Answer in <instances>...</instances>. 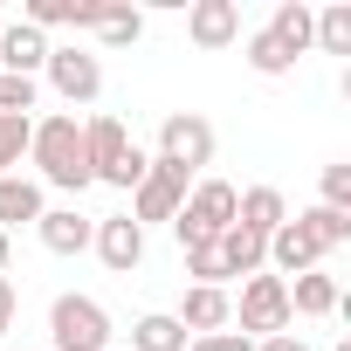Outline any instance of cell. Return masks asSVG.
<instances>
[{"label":"cell","instance_id":"6da1fadb","mask_svg":"<svg viewBox=\"0 0 351 351\" xmlns=\"http://www.w3.org/2000/svg\"><path fill=\"white\" fill-rule=\"evenodd\" d=\"M28 152L42 165V180L62 186V193H83L90 186V152H83V124L76 117H42L28 131Z\"/></svg>","mask_w":351,"mask_h":351},{"label":"cell","instance_id":"7a4b0ae2","mask_svg":"<svg viewBox=\"0 0 351 351\" xmlns=\"http://www.w3.org/2000/svg\"><path fill=\"white\" fill-rule=\"evenodd\" d=\"M83 152H90V180H104V186H124V193L145 180V165H152V158L138 152V138L124 131V117H110V110L83 124Z\"/></svg>","mask_w":351,"mask_h":351},{"label":"cell","instance_id":"3957f363","mask_svg":"<svg viewBox=\"0 0 351 351\" xmlns=\"http://www.w3.org/2000/svg\"><path fill=\"white\" fill-rule=\"evenodd\" d=\"M234 228V186L228 180H200L186 193V207L172 214V234H180V248H207Z\"/></svg>","mask_w":351,"mask_h":351},{"label":"cell","instance_id":"277c9868","mask_svg":"<svg viewBox=\"0 0 351 351\" xmlns=\"http://www.w3.org/2000/svg\"><path fill=\"white\" fill-rule=\"evenodd\" d=\"M49 337H56V351H104L110 344V317L90 296H56L49 303Z\"/></svg>","mask_w":351,"mask_h":351},{"label":"cell","instance_id":"5b68a950","mask_svg":"<svg viewBox=\"0 0 351 351\" xmlns=\"http://www.w3.org/2000/svg\"><path fill=\"white\" fill-rule=\"evenodd\" d=\"M180 207H186V172L165 165V158H152L145 180L131 186V221H138V228H145V221H172Z\"/></svg>","mask_w":351,"mask_h":351},{"label":"cell","instance_id":"8992f818","mask_svg":"<svg viewBox=\"0 0 351 351\" xmlns=\"http://www.w3.org/2000/svg\"><path fill=\"white\" fill-rule=\"evenodd\" d=\"M158 158L180 165V172H200V165L214 158V124L193 117V110H172V117L158 124Z\"/></svg>","mask_w":351,"mask_h":351},{"label":"cell","instance_id":"52a82bcc","mask_svg":"<svg viewBox=\"0 0 351 351\" xmlns=\"http://www.w3.org/2000/svg\"><path fill=\"white\" fill-rule=\"evenodd\" d=\"M241 330H262V337L289 330V282L282 276H248L241 282Z\"/></svg>","mask_w":351,"mask_h":351},{"label":"cell","instance_id":"ba28073f","mask_svg":"<svg viewBox=\"0 0 351 351\" xmlns=\"http://www.w3.org/2000/svg\"><path fill=\"white\" fill-rule=\"evenodd\" d=\"M42 69H49L56 97H69V104H90V97L104 90V69H97V56H90V49H76V42H69V49H49V62H42Z\"/></svg>","mask_w":351,"mask_h":351},{"label":"cell","instance_id":"9c48e42d","mask_svg":"<svg viewBox=\"0 0 351 351\" xmlns=\"http://www.w3.org/2000/svg\"><path fill=\"white\" fill-rule=\"evenodd\" d=\"M97 255H104V269H117V276H131L138 262H145V228L131 221V214H110V221H97Z\"/></svg>","mask_w":351,"mask_h":351},{"label":"cell","instance_id":"30bf717a","mask_svg":"<svg viewBox=\"0 0 351 351\" xmlns=\"http://www.w3.org/2000/svg\"><path fill=\"white\" fill-rule=\"evenodd\" d=\"M186 35H193L200 49H228V42L241 35V8H234V0H200V8L186 14Z\"/></svg>","mask_w":351,"mask_h":351},{"label":"cell","instance_id":"8fae6325","mask_svg":"<svg viewBox=\"0 0 351 351\" xmlns=\"http://www.w3.org/2000/svg\"><path fill=\"white\" fill-rule=\"evenodd\" d=\"M35 228H42V248H49V255H83V248H90V234H97L76 207H42V221H35Z\"/></svg>","mask_w":351,"mask_h":351},{"label":"cell","instance_id":"7c38bea8","mask_svg":"<svg viewBox=\"0 0 351 351\" xmlns=\"http://www.w3.org/2000/svg\"><path fill=\"white\" fill-rule=\"evenodd\" d=\"M0 62H8V76H35L42 62H49V35L42 28H0Z\"/></svg>","mask_w":351,"mask_h":351},{"label":"cell","instance_id":"4fadbf2b","mask_svg":"<svg viewBox=\"0 0 351 351\" xmlns=\"http://www.w3.org/2000/svg\"><path fill=\"white\" fill-rule=\"evenodd\" d=\"M234 221H241V228H255V234L269 241V234L289 221V207H282V193H276V186H248V193H234Z\"/></svg>","mask_w":351,"mask_h":351},{"label":"cell","instance_id":"5bb4252c","mask_svg":"<svg viewBox=\"0 0 351 351\" xmlns=\"http://www.w3.org/2000/svg\"><path fill=\"white\" fill-rule=\"evenodd\" d=\"M214 248H221L228 276H262V262H269V241H262L255 228H241V221H234V228H228V234H221Z\"/></svg>","mask_w":351,"mask_h":351},{"label":"cell","instance_id":"9a60e30c","mask_svg":"<svg viewBox=\"0 0 351 351\" xmlns=\"http://www.w3.org/2000/svg\"><path fill=\"white\" fill-rule=\"evenodd\" d=\"M269 262H276V276H303V269H317V241H310L296 221H282V228L269 234Z\"/></svg>","mask_w":351,"mask_h":351},{"label":"cell","instance_id":"2e32d148","mask_svg":"<svg viewBox=\"0 0 351 351\" xmlns=\"http://www.w3.org/2000/svg\"><path fill=\"white\" fill-rule=\"evenodd\" d=\"M104 0H35L28 8V28H97Z\"/></svg>","mask_w":351,"mask_h":351},{"label":"cell","instance_id":"e0dca14e","mask_svg":"<svg viewBox=\"0 0 351 351\" xmlns=\"http://www.w3.org/2000/svg\"><path fill=\"white\" fill-rule=\"evenodd\" d=\"M131 351H186V324H180V317H165V310H152V317H138Z\"/></svg>","mask_w":351,"mask_h":351},{"label":"cell","instance_id":"ac0fdd59","mask_svg":"<svg viewBox=\"0 0 351 351\" xmlns=\"http://www.w3.org/2000/svg\"><path fill=\"white\" fill-rule=\"evenodd\" d=\"M269 35H276L289 56H303V49H310V35H317V14L303 8V0H282V8H276V21H269Z\"/></svg>","mask_w":351,"mask_h":351},{"label":"cell","instance_id":"d6986e66","mask_svg":"<svg viewBox=\"0 0 351 351\" xmlns=\"http://www.w3.org/2000/svg\"><path fill=\"white\" fill-rule=\"evenodd\" d=\"M289 310H303V317H330V310H337V282H330L324 269H303L296 289H289Z\"/></svg>","mask_w":351,"mask_h":351},{"label":"cell","instance_id":"ffe728a7","mask_svg":"<svg viewBox=\"0 0 351 351\" xmlns=\"http://www.w3.org/2000/svg\"><path fill=\"white\" fill-rule=\"evenodd\" d=\"M180 324H186V330H200V337H207V330H221V324H228V289H200V282H193V289H186Z\"/></svg>","mask_w":351,"mask_h":351},{"label":"cell","instance_id":"44dd1931","mask_svg":"<svg viewBox=\"0 0 351 351\" xmlns=\"http://www.w3.org/2000/svg\"><path fill=\"white\" fill-rule=\"evenodd\" d=\"M14 221H42V186L35 180H0V234Z\"/></svg>","mask_w":351,"mask_h":351},{"label":"cell","instance_id":"7402d4cb","mask_svg":"<svg viewBox=\"0 0 351 351\" xmlns=\"http://www.w3.org/2000/svg\"><path fill=\"white\" fill-rule=\"evenodd\" d=\"M296 228L317 241V255L324 248H344L351 241V214H337V207H310V214H296Z\"/></svg>","mask_w":351,"mask_h":351},{"label":"cell","instance_id":"603a6c76","mask_svg":"<svg viewBox=\"0 0 351 351\" xmlns=\"http://www.w3.org/2000/svg\"><path fill=\"white\" fill-rule=\"evenodd\" d=\"M310 42H324L330 56H351V0H330V8L317 14V35Z\"/></svg>","mask_w":351,"mask_h":351},{"label":"cell","instance_id":"cb8c5ba5","mask_svg":"<svg viewBox=\"0 0 351 351\" xmlns=\"http://www.w3.org/2000/svg\"><path fill=\"white\" fill-rule=\"evenodd\" d=\"M248 69H262V76H282V69H296V56L269 35V28H255L248 35Z\"/></svg>","mask_w":351,"mask_h":351},{"label":"cell","instance_id":"d4e9b609","mask_svg":"<svg viewBox=\"0 0 351 351\" xmlns=\"http://www.w3.org/2000/svg\"><path fill=\"white\" fill-rule=\"evenodd\" d=\"M97 35H104L110 49H124V42H138V35H145V21H138L131 8H110V0H104V14H97Z\"/></svg>","mask_w":351,"mask_h":351},{"label":"cell","instance_id":"484cf974","mask_svg":"<svg viewBox=\"0 0 351 351\" xmlns=\"http://www.w3.org/2000/svg\"><path fill=\"white\" fill-rule=\"evenodd\" d=\"M186 276L200 282V289H221L228 282V262H221V248L207 241V248H186Z\"/></svg>","mask_w":351,"mask_h":351},{"label":"cell","instance_id":"4316f807","mask_svg":"<svg viewBox=\"0 0 351 351\" xmlns=\"http://www.w3.org/2000/svg\"><path fill=\"white\" fill-rule=\"evenodd\" d=\"M35 110V76H8L0 69V117H28Z\"/></svg>","mask_w":351,"mask_h":351},{"label":"cell","instance_id":"83f0119b","mask_svg":"<svg viewBox=\"0 0 351 351\" xmlns=\"http://www.w3.org/2000/svg\"><path fill=\"white\" fill-rule=\"evenodd\" d=\"M28 117H0V180H8V165H21V152H28Z\"/></svg>","mask_w":351,"mask_h":351},{"label":"cell","instance_id":"f1b7e54d","mask_svg":"<svg viewBox=\"0 0 351 351\" xmlns=\"http://www.w3.org/2000/svg\"><path fill=\"white\" fill-rule=\"evenodd\" d=\"M324 207L351 214V158H330V165H324Z\"/></svg>","mask_w":351,"mask_h":351},{"label":"cell","instance_id":"f546056e","mask_svg":"<svg viewBox=\"0 0 351 351\" xmlns=\"http://www.w3.org/2000/svg\"><path fill=\"white\" fill-rule=\"evenodd\" d=\"M193 351H248V337L241 330H207V337H193Z\"/></svg>","mask_w":351,"mask_h":351},{"label":"cell","instance_id":"4dcf8cb0","mask_svg":"<svg viewBox=\"0 0 351 351\" xmlns=\"http://www.w3.org/2000/svg\"><path fill=\"white\" fill-rule=\"evenodd\" d=\"M8 330H14V282L0 276V337H8Z\"/></svg>","mask_w":351,"mask_h":351},{"label":"cell","instance_id":"1f68e13d","mask_svg":"<svg viewBox=\"0 0 351 351\" xmlns=\"http://www.w3.org/2000/svg\"><path fill=\"white\" fill-rule=\"evenodd\" d=\"M262 351H303V337H289V330H276V337H262Z\"/></svg>","mask_w":351,"mask_h":351},{"label":"cell","instance_id":"d6a6232c","mask_svg":"<svg viewBox=\"0 0 351 351\" xmlns=\"http://www.w3.org/2000/svg\"><path fill=\"white\" fill-rule=\"evenodd\" d=\"M8 255H14V241H8V234H0V276H8Z\"/></svg>","mask_w":351,"mask_h":351}]
</instances>
